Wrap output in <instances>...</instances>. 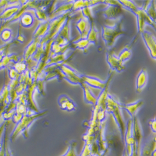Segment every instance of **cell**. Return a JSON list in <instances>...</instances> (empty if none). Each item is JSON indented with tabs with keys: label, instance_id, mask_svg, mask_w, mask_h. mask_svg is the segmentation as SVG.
Wrapping results in <instances>:
<instances>
[{
	"label": "cell",
	"instance_id": "5",
	"mask_svg": "<svg viewBox=\"0 0 156 156\" xmlns=\"http://www.w3.org/2000/svg\"><path fill=\"white\" fill-rule=\"evenodd\" d=\"M113 74H114L113 72L110 73L109 76L108 77V79L106 81H102L100 80L99 78H97L96 77L89 76L83 74H81V77L83 83L86 85H87V86H89L90 87L94 88V89L102 90L106 87V86L108 84H109V82L112 79Z\"/></svg>",
	"mask_w": 156,
	"mask_h": 156
},
{
	"label": "cell",
	"instance_id": "18",
	"mask_svg": "<svg viewBox=\"0 0 156 156\" xmlns=\"http://www.w3.org/2000/svg\"><path fill=\"white\" fill-rule=\"evenodd\" d=\"M40 40H35V39H34V40L26 48L24 53V58L25 60H28L30 57L34 55L36 51L39 44L38 42Z\"/></svg>",
	"mask_w": 156,
	"mask_h": 156
},
{
	"label": "cell",
	"instance_id": "7",
	"mask_svg": "<svg viewBox=\"0 0 156 156\" xmlns=\"http://www.w3.org/2000/svg\"><path fill=\"white\" fill-rule=\"evenodd\" d=\"M106 61L112 71L121 73L125 69L124 64L119 60L113 50H109L106 53Z\"/></svg>",
	"mask_w": 156,
	"mask_h": 156
},
{
	"label": "cell",
	"instance_id": "21",
	"mask_svg": "<svg viewBox=\"0 0 156 156\" xmlns=\"http://www.w3.org/2000/svg\"><path fill=\"white\" fill-rule=\"evenodd\" d=\"M11 35H12L11 31L9 29H6L2 32L1 34V37L3 40V41H7L9 40V39L11 37Z\"/></svg>",
	"mask_w": 156,
	"mask_h": 156
},
{
	"label": "cell",
	"instance_id": "8",
	"mask_svg": "<svg viewBox=\"0 0 156 156\" xmlns=\"http://www.w3.org/2000/svg\"><path fill=\"white\" fill-rule=\"evenodd\" d=\"M58 103L60 108L64 111L71 112L77 109L76 103L66 94H61L58 97Z\"/></svg>",
	"mask_w": 156,
	"mask_h": 156
},
{
	"label": "cell",
	"instance_id": "1",
	"mask_svg": "<svg viewBox=\"0 0 156 156\" xmlns=\"http://www.w3.org/2000/svg\"><path fill=\"white\" fill-rule=\"evenodd\" d=\"M123 18L121 16L113 25H103L102 27V38L107 48H113L118 37L126 33L123 28Z\"/></svg>",
	"mask_w": 156,
	"mask_h": 156
},
{
	"label": "cell",
	"instance_id": "13",
	"mask_svg": "<svg viewBox=\"0 0 156 156\" xmlns=\"http://www.w3.org/2000/svg\"><path fill=\"white\" fill-rule=\"evenodd\" d=\"M85 37L87 39L90 44H98L99 40V33L94 23L90 24V28Z\"/></svg>",
	"mask_w": 156,
	"mask_h": 156
},
{
	"label": "cell",
	"instance_id": "10",
	"mask_svg": "<svg viewBox=\"0 0 156 156\" xmlns=\"http://www.w3.org/2000/svg\"><path fill=\"white\" fill-rule=\"evenodd\" d=\"M148 81V74L147 70L145 68H143L140 70L136 80V93H140L143 90Z\"/></svg>",
	"mask_w": 156,
	"mask_h": 156
},
{
	"label": "cell",
	"instance_id": "15",
	"mask_svg": "<svg viewBox=\"0 0 156 156\" xmlns=\"http://www.w3.org/2000/svg\"><path fill=\"white\" fill-rule=\"evenodd\" d=\"M76 27L80 34L83 36H86L89 28L90 24L89 21L84 18H81L77 21L76 24Z\"/></svg>",
	"mask_w": 156,
	"mask_h": 156
},
{
	"label": "cell",
	"instance_id": "6",
	"mask_svg": "<svg viewBox=\"0 0 156 156\" xmlns=\"http://www.w3.org/2000/svg\"><path fill=\"white\" fill-rule=\"evenodd\" d=\"M143 40L151 56L154 59L156 58V39L155 36L151 32L144 30L141 33Z\"/></svg>",
	"mask_w": 156,
	"mask_h": 156
},
{
	"label": "cell",
	"instance_id": "12",
	"mask_svg": "<svg viewBox=\"0 0 156 156\" xmlns=\"http://www.w3.org/2000/svg\"><path fill=\"white\" fill-rule=\"evenodd\" d=\"M80 86L83 89L84 98L85 102L87 104H90V105L95 106L97 102V98L95 96L92 90H90L89 86H87L84 83L81 84Z\"/></svg>",
	"mask_w": 156,
	"mask_h": 156
},
{
	"label": "cell",
	"instance_id": "20",
	"mask_svg": "<svg viewBox=\"0 0 156 156\" xmlns=\"http://www.w3.org/2000/svg\"><path fill=\"white\" fill-rule=\"evenodd\" d=\"M76 142L75 141H71L69 143V148L64 155L62 156H77L76 154Z\"/></svg>",
	"mask_w": 156,
	"mask_h": 156
},
{
	"label": "cell",
	"instance_id": "19",
	"mask_svg": "<svg viewBox=\"0 0 156 156\" xmlns=\"http://www.w3.org/2000/svg\"><path fill=\"white\" fill-rule=\"evenodd\" d=\"M34 18L31 13H23L20 18V23L22 27L24 28H30L34 23Z\"/></svg>",
	"mask_w": 156,
	"mask_h": 156
},
{
	"label": "cell",
	"instance_id": "4",
	"mask_svg": "<svg viewBox=\"0 0 156 156\" xmlns=\"http://www.w3.org/2000/svg\"><path fill=\"white\" fill-rule=\"evenodd\" d=\"M137 18L138 33L140 34L145 30L146 24H149L155 29V22L153 21L146 14L142 7H138L136 11L133 13Z\"/></svg>",
	"mask_w": 156,
	"mask_h": 156
},
{
	"label": "cell",
	"instance_id": "11",
	"mask_svg": "<svg viewBox=\"0 0 156 156\" xmlns=\"http://www.w3.org/2000/svg\"><path fill=\"white\" fill-rule=\"evenodd\" d=\"M143 104H144V101L140 99L133 103L127 104V105L121 104V108L122 109H125L132 117V118H133L136 116L137 111L142 106Z\"/></svg>",
	"mask_w": 156,
	"mask_h": 156
},
{
	"label": "cell",
	"instance_id": "3",
	"mask_svg": "<svg viewBox=\"0 0 156 156\" xmlns=\"http://www.w3.org/2000/svg\"><path fill=\"white\" fill-rule=\"evenodd\" d=\"M102 3L107 4V7L102 11L106 18L117 20L121 17L122 8L118 1H103Z\"/></svg>",
	"mask_w": 156,
	"mask_h": 156
},
{
	"label": "cell",
	"instance_id": "22",
	"mask_svg": "<svg viewBox=\"0 0 156 156\" xmlns=\"http://www.w3.org/2000/svg\"><path fill=\"white\" fill-rule=\"evenodd\" d=\"M149 124L151 126L152 131L155 133V119L154 118L153 120L151 121Z\"/></svg>",
	"mask_w": 156,
	"mask_h": 156
},
{
	"label": "cell",
	"instance_id": "17",
	"mask_svg": "<svg viewBox=\"0 0 156 156\" xmlns=\"http://www.w3.org/2000/svg\"><path fill=\"white\" fill-rule=\"evenodd\" d=\"M70 45L71 47L74 50L81 49L84 51V53H86V50L88 46L90 45V43L85 37H83L80 39V40L72 41Z\"/></svg>",
	"mask_w": 156,
	"mask_h": 156
},
{
	"label": "cell",
	"instance_id": "14",
	"mask_svg": "<svg viewBox=\"0 0 156 156\" xmlns=\"http://www.w3.org/2000/svg\"><path fill=\"white\" fill-rule=\"evenodd\" d=\"M49 27V20L40 24V25L38 26V27L36 28V30L34 33V39H35V40H39L40 38L41 39L42 37H44L48 33Z\"/></svg>",
	"mask_w": 156,
	"mask_h": 156
},
{
	"label": "cell",
	"instance_id": "16",
	"mask_svg": "<svg viewBox=\"0 0 156 156\" xmlns=\"http://www.w3.org/2000/svg\"><path fill=\"white\" fill-rule=\"evenodd\" d=\"M144 5L142 6L148 16L154 22H155V2H145Z\"/></svg>",
	"mask_w": 156,
	"mask_h": 156
},
{
	"label": "cell",
	"instance_id": "2",
	"mask_svg": "<svg viewBox=\"0 0 156 156\" xmlns=\"http://www.w3.org/2000/svg\"><path fill=\"white\" fill-rule=\"evenodd\" d=\"M59 68L63 75V80L74 85H81L83 83L81 77V73L69 65L64 63L59 66Z\"/></svg>",
	"mask_w": 156,
	"mask_h": 156
},
{
	"label": "cell",
	"instance_id": "9",
	"mask_svg": "<svg viewBox=\"0 0 156 156\" xmlns=\"http://www.w3.org/2000/svg\"><path fill=\"white\" fill-rule=\"evenodd\" d=\"M138 39V35H136L133 39V40L130 42L128 44H127L123 49L119 53L118 58L119 60L124 64L125 62L127 61L132 56V48L136 43Z\"/></svg>",
	"mask_w": 156,
	"mask_h": 156
}]
</instances>
